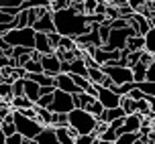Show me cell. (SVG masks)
Returning a JSON list of instances; mask_svg holds the SVG:
<instances>
[{
    "label": "cell",
    "mask_w": 155,
    "mask_h": 144,
    "mask_svg": "<svg viewBox=\"0 0 155 144\" xmlns=\"http://www.w3.org/2000/svg\"><path fill=\"white\" fill-rule=\"evenodd\" d=\"M53 23H55V30L61 37H71V39L80 37V35H84L92 29L90 14H80L71 6L53 10Z\"/></svg>",
    "instance_id": "6da1fadb"
},
{
    "label": "cell",
    "mask_w": 155,
    "mask_h": 144,
    "mask_svg": "<svg viewBox=\"0 0 155 144\" xmlns=\"http://www.w3.org/2000/svg\"><path fill=\"white\" fill-rule=\"evenodd\" d=\"M68 120H70L71 128L78 130V134H94V128L98 124V118L86 112L84 108H74L68 114Z\"/></svg>",
    "instance_id": "7a4b0ae2"
},
{
    "label": "cell",
    "mask_w": 155,
    "mask_h": 144,
    "mask_svg": "<svg viewBox=\"0 0 155 144\" xmlns=\"http://www.w3.org/2000/svg\"><path fill=\"white\" fill-rule=\"evenodd\" d=\"M12 120H15L16 132H18V134H23L25 138H31V140H33V138H37L39 132L45 128L37 118H27V116H23L18 110L12 112Z\"/></svg>",
    "instance_id": "3957f363"
},
{
    "label": "cell",
    "mask_w": 155,
    "mask_h": 144,
    "mask_svg": "<svg viewBox=\"0 0 155 144\" xmlns=\"http://www.w3.org/2000/svg\"><path fill=\"white\" fill-rule=\"evenodd\" d=\"M35 33L37 30L33 27H25V29H10L8 33L2 35V41H6L10 47H35Z\"/></svg>",
    "instance_id": "277c9868"
},
{
    "label": "cell",
    "mask_w": 155,
    "mask_h": 144,
    "mask_svg": "<svg viewBox=\"0 0 155 144\" xmlns=\"http://www.w3.org/2000/svg\"><path fill=\"white\" fill-rule=\"evenodd\" d=\"M133 35H139L133 27H127V29H112L108 41L102 45V49H106V51H120V49L127 47V39L133 37Z\"/></svg>",
    "instance_id": "5b68a950"
},
{
    "label": "cell",
    "mask_w": 155,
    "mask_h": 144,
    "mask_svg": "<svg viewBox=\"0 0 155 144\" xmlns=\"http://www.w3.org/2000/svg\"><path fill=\"white\" fill-rule=\"evenodd\" d=\"M74 108H76V106H74V93H68V91H61V89L55 87L53 102H51L49 110H51V112H63V114H70Z\"/></svg>",
    "instance_id": "8992f818"
},
{
    "label": "cell",
    "mask_w": 155,
    "mask_h": 144,
    "mask_svg": "<svg viewBox=\"0 0 155 144\" xmlns=\"http://www.w3.org/2000/svg\"><path fill=\"white\" fill-rule=\"evenodd\" d=\"M102 71L112 79L114 85H123L129 83V81H135L133 79V69L131 67H120V65H102Z\"/></svg>",
    "instance_id": "52a82bcc"
},
{
    "label": "cell",
    "mask_w": 155,
    "mask_h": 144,
    "mask_svg": "<svg viewBox=\"0 0 155 144\" xmlns=\"http://www.w3.org/2000/svg\"><path fill=\"white\" fill-rule=\"evenodd\" d=\"M98 102H100L104 108H118L120 106V98L123 95H118L116 91H112L110 87H102V85H98Z\"/></svg>",
    "instance_id": "ba28073f"
},
{
    "label": "cell",
    "mask_w": 155,
    "mask_h": 144,
    "mask_svg": "<svg viewBox=\"0 0 155 144\" xmlns=\"http://www.w3.org/2000/svg\"><path fill=\"white\" fill-rule=\"evenodd\" d=\"M141 126H143V116L141 114H124V124L116 130V134H127V132H139Z\"/></svg>",
    "instance_id": "9c48e42d"
},
{
    "label": "cell",
    "mask_w": 155,
    "mask_h": 144,
    "mask_svg": "<svg viewBox=\"0 0 155 144\" xmlns=\"http://www.w3.org/2000/svg\"><path fill=\"white\" fill-rule=\"evenodd\" d=\"M41 65H43V71L49 73L51 77H55L57 73H61V59L55 53L41 55Z\"/></svg>",
    "instance_id": "30bf717a"
},
{
    "label": "cell",
    "mask_w": 155,
    "mask_h": 144,
    "mask_svg": "<svg viewBox=\"0 0 155 144\" xmlns=\"http://www.w3.org/2000/svg\"><path fill=\"white\" fill-rule=\"evenodd\" d=\"M33 29L37 30V33H47V35H49V33H53V30H55L53 10H47V12H43V14H41L37 20H35Z\"/></svg>",
    "instance_id": "8fae6325"
},
{
    "label": "cell",
    "mask_w": 155,
    "mask_h": 144,
    "mask_svg": "<svg viewBox=\"0 0 155 144\" xmlns=\"http://www.w3.org/2000/svg\"><path fill=\"white\" fill-rule=\"evenodd\" d=\"M55 87L61 89V91H68V93H80V91H82L76 83H74V79H71L70 73H63V71L55 75Z\"/></svg>",
    "instance_id": "7c38bea8"
},
{
    "label": "cell",
    "mask_w": 155,
    "mask_h": 144,
    "mask_svg": "<svg viewBox=\"0 0 155 144\" xmlns=\"http://www.w3.org/2000/svg\"><path fill=\"white\" fill-rule=\"evenodd\" d=\"M33 49L41 55L53 53V47L49 43V35H47V33H35V47H33Z\"/></svg>",
    "instance_id": "4fadbf2b"
},
{
    "label": "cell",
    "mask_w": 155,
    "mask_h": 144,
    "mask_svg": "<svg viewBox=\"0 0 155 144\" xmlns=\"http://www.w3.org/2000/svg\"><path fill=\"white\" fill-rule=\"evenodd\" d=\"M39 144H61L59 140H57V136H55V128L53 126H45V128L39 132V136L35 138Z\"/></svg>",
    "instance_id": "5bb4252c"
},
{
    "label": "cell",
    "mask_w": 155,
    "mask_h": 144,
    "mask_svg": "<svg viewBox=\"0 0 155 144\" xmlns=\"http://www.w3.org/2000/svg\"><path fill=\"white\" fill-rule=\"evenodd\" d=\"M25 95L35 104V102L39 99V95H41V85L35 83V81L29 79V77H25Z\"/></svg>",
    "instance_id": "9a60e30c"
},
{
    "label": "cell",
    "mask_w": 155,
    "mask_h": 144,
    "mask_svg": "<svg viewBox=\"0 0 155 144\" xmlns=\"http://www.w3.org/2000/svg\"><path fill=\"white\" fill-rule=\"evenodd\" d=\"M127 49L129 51H143L145 49V37L143 35H133L127 39Z\"/></svg>",
    "instance_id": "2e32d148"
},
{
    "label": "cell",
    "mask_w": 155,
    "mask_h": 144,
    "mask_svg": "<svg viewBox=\"0 0 155 144\" xmlns=\"http://www.w3.org/2000/svg\"><path fill=\"white\" fill-rule=\"evenodd\" d=\"M133 79H135V83H141V81H145L147 79V65L145 63H135L133 65Z\"/></svg>",
    "instance_id": "e0dca14e"
},
{
    "label": "cell",
    "mask_w": 155,
    "mask_h": 144,
    "mask_svg": "<svg viewBox=\"0 0 155 144\" xmlns=\"http://www.w3.org/2000/svg\"><path fill=\"white\" fill-rule=\"evenodd\" d=\"M31 106H35V104H33L27 95H12V99H10L12 112H15V110H21V108H31Z\"/></svg>",
    "instance_id": "ac0fdd59"
},
{
    "label": "cell",
    "mask_w": 155,
    "mask_h": 144,
    "mask_svg": "<svg viewBox=\"0 0 155 144\" xmlns=\"http://www.w3.org/2000/svg\"><path fill=\"white\" fill-rule=\"evenodd\" d=\"M37 108V120L43 124V126H51V118H53V112L49 110V108Z\"/></svg>",
    "instance_id": "d6986e66"
},
{
    "label": "cell",
    "mask_w": 155,
    "mask_h": 144,
    "mask_svg": "<svg viewBox=\"0 0 155 144\" xmlns=\"http://www.w3.org/2000/svg\"><path fill=\"white\" fill-rule=\"evenodd\" d=\"M104 75H106V73L102 71V67H88V79H90V83L100 85Z\"/></svg>",
    "instance_id": "ffe728a7"
},
{
    "label": "cell",
    "mask_w": 155,
    "mask_h": 144,
    "mask_svg": "<svg viewBox=\"0 0 155 144\" xmlns=\"http://www.w3.org/2000/svg\"><path fill=\"white\" fill-rule=\"evenodd\" d=\"M51 126H53V128H65V126H70L68 114H63V112H53V118H51Z\"/></svg>",
    "instance_id": "44dd1931"
},
{
    "label": "cell",
    "mask_w": 155,
    "mask_h": 144,
    "mask_svg": "<svg viewBox=\"0 0 155 144\" xmlns=\"http://www.w3.org/2000/svg\"><path fill=\"white\" fill-rule=\"evenodd\" d=\"M120 108L124 110V114H135L137 112V102L129 95H123L120 98Z\"/></svg>",
    "instance_id": "7402d4cb"
},
{
    "label": "cell",
    "mask_w": 155,
    "mask_h": 144,
    "mask_svg": "<svg viewBox=\"0 0 155 144\" xmlns=\"http://www.w3.org/2000/svg\"><path fill=\"white\" fill-rule=\"evenodd\" d=\"M84 110H86V112H90L92 116H96V118H98V116L104 112V106H102L100 102H98V98H94L90 104H86V106H84Z\"/></svg>",
    "instance_id": "603a6c76"
},
{
    "label": "cell",
    "mask_w": 155,
    "mask_h": 144,
    "mask_svg": "<svg viewBox=\"0 0 155 144\" xmlns=\"http://www.w3.org/2000/svg\"><path fill=\"white\" fill-rule=\"evenodd\" d=\"M55 136L61 144H76V138L70 136V132H68V126L65 128H55Z\"/></svg>",
    "instance_id": "cb8c5ba5"
},
{
    "label": "cell",
    "mask_w": 155,
    "mask_h": 144,
    "mask_svg": "<svg viewBox=\"0 0 155 144\" xmlns=\"http://www.w3.org/2000/svg\"><path fill=\"white\" fill-rule=\"evenodd\" d=\"M145 51L155 55V24L147 30V35H145Z\"/></svg>",
    "instance_id": "d4e9b609"
},
{
    "label": "cell",
    "mask_w": 155,
    "mask_h": 144,
    "mask_svg": "<svg viewBox=\"0 0 155 144\" xmlns=\"http://www.w3.org/2000/svg\"><path fill=\"white\" fill-rule=\"evenodd\" d=\"M12 24H15V29H25V27H29V10H21V12L15 16Z\"/></svg>",
    "instance_id": "484cf974"
},
{
    "label": "cell",
    "mask_w": 155,
    "mask_h": 144,
    "mask_svg": "<svg viewBox=\"0 0 155 144\" xmlns=\"http://www.w3.org/2000/svg\"><path fill=\"white\" fill-rule=\"evenodd\" d=\"M12 95H15V93H12V83H8V81H0V98L10 104Z\"/></svg>",
    "instance_id": "4316f807"
},
{
    "label": "cell",
    "mask_w": 155,
    "mask_h": 144,
    "mask_svg": "<svg viewBox=\"0 0 155 144\" xmlns=\"http://www.w3.org/2000/svg\"><path fill=\"white\" fill-rule=\"evenodd\" d=\"M23 67L27 69V73H43V65L39 59H29Z\"/></svg>",
    "instance_id": "83f0119b"
},
{
    "label": "cell",
    "mask_w": 155,
    "mask_h": 144,
    "mask_svg": "<svg viewBox=\"0 0 155 144\" xmlns=\"http://www.w3.org/2000/svg\"><path fill=\"white\" fill-rule=\"evenodd\" d=\"M139 138V132H127L114 140V144H135V140Z\"/></svg>",
    "instance_id": "f1b7e54d"
},
{
    "label": "cell",
    "mask_w": 155,
    "mask_h": 144,
    "mask_svg": "<svg viewBox=\"0 0 155 144\" xmlns=\"http://www.w3.org/2000/svg\"><path fill=\"white\" fill-rule=\"evenodd\" d=\"M137 87H139L141 91H143V95H153L155 98V81H141V83H137Z\"/></svg>",
    "instance_id": "f546056e"
},
{
    "label": "cell",
    "mask_w": 155,
    "mask_h": 144,
    "mask_svg": "<svg viewBox=\"0 0 155 144\" xmlns=\"http://www.w3.org/2000/svg\"><path fill=\"white\" fill-rule=\"evenodd\" d=\"M110 20L108 18H106V20H104V23L102 24H98V33H100V39H102V45H104V43H106V41H108V37H110Z\"/></svg>",
    "instance_id": "4dcf8cb0"
},
{
    "label": "cell",
    "mask_w": 155,
    "mask_h": 144,
    "mask_svg": "<svg viewBox=\"0 0 155 144\" xmlns=\"http://www.w3.org/2000/svg\"><path fill=\"white\" fill-rule=\"evenodd\" d=\"M137 114H141V116H151V108H149V104H147V99H145V98L137 102Z\"/></svg>",
    "instance_id": "1f68e13d"
},
{
    "label": "cell",
    "mask_w": 155,
    "mask_h": 144,
    "mask_svg": "<svg viewBox=\"0 0 155 144\" xmlns=\"http://www.w3.org/2000/svg\"><path fill=\"white\" fill-rule=\"evenodd\" d=\"M51 102H53V93H45V95H39V99L35 102V106L49 108V106H51Z\"/></svg>",
    "instance_id": "d6a6232c"
},
{
    "label": "cell",
    "mask_w": 155,
    "mask_h": 144,
    "mask_svg": "<svg viewBox=\"0 0 155 144\" xmlns=\"http://www.w3.org/2000/svg\"><path fill=\"white\" fill-rule=\"evenodd\" d=\"M106 18L108 20H114V18H118L120 16V10H118V6H114V4H106Z\"/></svg>",
    "instance_id": "836d02e7"
},
{
    "label": "cell",
    "mask_w": 155,
    "mask_h": 144,
    "mask_svg": "<svg viewBox=\"0 0 155 144\" xmlns=\"http://www.w3.org/2000/svg\"><path fill=\"white\" fill-rule=\"evenodd\" d=\"M127 27H131V24H129V18H124V16L110 20V29H127Z\"/></svg>",
    "instance_id": "e575fe53"
},
{
    "label": "cell",
    "mask_w": 155,
    "mask_h": 144,
    "mask_svg": "<svg viewBox=\"0 0 155 144\" xmlns=\"http://www.w3.org/2000/svg\"><path fill=\"white\" fill-rule=\"evenodd\" d=\"M59 47H61V49H65V51H74L78 45H76V41H74L71 37H61V41H59Z\"/></svg>",
    "instance_id": "d590c367"
},
{
    "label": "cell",
    "mask_w": 155,
    "mask_h": 144,
    "mask_svg": "<svg viewBox=\"0 0 155 144\" xmlns=\"http://www.w3.org/2000/svg\"><path fill=\"white\" fill-rule=\"evenodd\" d=\"M12 93H15V95H25V77L12 81Z\"/></svg>",
    "instance_id": "8d00e7d4"
},
{
    "label": "cell",
    "mask_w": 155,
    "mask_h": 144,
    "mask_svg": "<svg viewBox=\"0 0 155 144\" xmlns=\"http://www.w3.org/2000/svg\"><path fill=\"white\" fill-rule=\"evenodd\" d=\"M74 0H51V10H61V8H70Z\"/></svg>",
    "instance_id": "74e56055"
},
{
    "label": "cell",
    "mask_w": 155,
    "mask_h": 144,
    "mask_svg": "<svg viewBox=\"0 0 155 144\" xmlns=\"http://www.w3.org/2000/svg\"><path fill=\"white\" fill-rule=\"evenodd\" d=\"M76 144H96V136L94 134H80L76 138Z\"/></svg>",
    "instance_id": "f35d334b"
},
{
    "label": "cell",
    "mask_w": 155,
    "mask_h": 144,
    "mask_svg": "<svg viewBox=\"0 0 155 144\" xmlns=\"http://www.w3.org/2000/svg\"><path fill=\"white\" fill-rule=\"evenodd\" d=\"M98 2H100V0H84L86 14H94V12H96V8H98Z\"/></svg>",
    "instance_id": "ab89813d"
},
{
    "label": "cell",
    "mask_w": 155,
    "mask_h": 144,
    "mask_svg": "<svg viewBox=\"0 0 155 144\" xmlns=\"http://www.w3.org/2000/svg\"><path fill=\"white\" fill-rule=\"evenodd\" d=\"M98 138H102V140H112V142H114L116 138H118V134H116V130H112V128L108 126V128L104 130V132H102Z\"/></svg>",
    "instance_id": "60d3db41"
},
{
    "label": "cell",
    "mask_w": 155,
    "mask_h": 144,
    "mask_svg": "<svg viewBox=\"0 0 155 144\" xmlns=\"http://www.w3.org/2000/svg\"><path fill=\"white\" fill-rule=\"evenodd\" d=\"M6 144H25V136L15 132L12 136H6Z\"/></svg>",
    "instance_id": "b9f144b4"
},
{
    "label": "cell",
    "mask_w": 155,
    "mask_h": 144,
    "mask_svg": "<svg viewBox=\"0 0 155 144\" xmlns=\"http://www.w3.org/2000/svg\"><path fill=\"white\" fill-rule=\"evenodd\" d=\"M59 41H61V35L57 33V30H53V33H49V43H51V47H53V51L59 47Z\"/></svg>",
    "instance_id": "7bdbcfd3"
},
{
    "label": "cell",
    "mask_w": 155,
    "mask_h": 144,
    "mask_svg": "<svg viewBox=\"0 0 155 144\" xmlns=\"http://www.w3.org/2000/svg\"><path fill=\"white\" fill-rule=\"evenodd\" d=\"M127 95H129V98H133L135 102H139V99H143V98H145V95H143V91H141L139 87H137V83H135V87H133V89L129 91Z\"/></svg>",
    "instance_id": "ee69618b"
},
{
    "label": "cell",
    "mask_w": 155,
    "mask_h": 144,
    "mask_svg": "<svg viewBox=\"0 0 155 144\" xmlns=\"http://www.w3.org/2000/svg\"><path fill=\"white\" fill-rule=\"evenodd\" d=\"M106 128H108V122H100V120H98L96 128H94V136L98 138V136H100V134H102V132H104Z\"/></svg>",
    "instance_id": "f6af8a7d"
},
{
    "label": "cell",
    "mask_w": 155,
    "mask_h": 144,
    "mask_svg": "<svg viewBox=\"0 0 155 144\" xmlns=\"http://www.w3.org/2000/svg\"><path fill=\"white\" fill-rule=\"evenodd\" d=\"M151 61H155V55H151L149 51H145V49H143V51H141V63H145V65H149Z\"/></svg>",
    "instance_id": "bcb514c9"
},
{
    "label": "cell",
    "mask_w": 155,
    "mask_h": 144,
    "mask_svg": "<svg viewBox=\"0 0 155 144\" xmlns=\"http://www.w3.org/2000/svg\"><path fill=\"white\" fill-rule=\"evenodd\" d=\"M147 81H155V61L147 65Z\"/></svg>",
    "instance_id": "7dc6e473"
},
{
    "label": "cell",
    "mask_w": 155,
    "mask_h": 144,
    "mask_svg": "<svg viewBox=\"0 0 155 144\" xmlns=\"http://www.w3.org/2000/svg\"><path fill=\"white\" fill-rule=\"evenodd\" d=\"M12 20H15V16H10L4 10H0V24H8V23H12Z\"/></svg>",
    "instance_id": "c3c4849f"
},
{
    "label": "cell",
    "mask_w": 155,
    "mask_h": 144,
    "mask_svg": "<svg viewBox=\"0 0 155 144\" xmlns=\"http://www.w3.org/2000/svg\"><path fill=\"white\" fill-rule=\"evenodd\" d=\"M21 2H25V0H0V8L2 6H21Z\"/></svg>",
    "instance_id": "681fc988"
},
{
    "label": "cell",
    "mask_w": 155,
    "mask_h": 144,
    "mask_svg": "<svg viewBox=\"0 0 155 144\" xmlns=\"http://www.w3.org/2000/svg\"><path fill=\"white\" fill-rule=\"evenodd\" d=\"M123 124H124V116H123V118H116V120H112V122L108 124V126H110L112 130H118L120 126H123Z\"/></svg>",
    "instance_id": "f907efd6"
},
{
    "label": "cell",
    "mask_w": 155,
    "mask_h": 144,
    "mask_svg": "<svg viewBox=\"0 0 155 144\" xmlns=\"http://www.w3.org/2000/svg\"><path fill=\"white\" fill-rule=\"evenodd\" d=\"M10 29H15V24H12V23H8V24H0V37H2L4 33H8Z\"/></svg>",
    "instance_id": "816d5d0a"
},
{
    "label": "cell",
    "mask_w": 155,
    "mask_h": 144,
    "mask_svg": "<svg viewBox=\"0 0 155 144\" xmlns=\"http://www.w3.org/2000/svg\"><path fill=\"white\" fill-rule=\"evenodd\" d=\"M96 144H114L112 140H102V138H96Z\"/></svg>",
    "instance_id": "f5cc1de1"
},
{
    "label": "cell",
    "mask_w": 155,
    "mask_h": 144,
    "mask_svg": "<svg viewBox=\"0 0 155 144\" xmlns=\"http://www.w3.org/2000/svg\"><path fill=\"white\" fill-rule=\"evenodd\" d=\"M135 144H151V142H147L145 138H137V140H135Z\"/></svg>",
    "instance_id": "db71d44e"
},
{
    "label": "cell",
    "mask_w": 155,
    "mask_h": 144,
    "mask_svg": "<svg viewBox=\"0 0 155 144\" xmlns=\"http://www.w3.org/2000/svg\"><path fill=\"white\" fill-rule=\"evenodd\" d=\"M0 144H6V136H4V132L0 130Z\"/></svg>",
    "instance_id": "11a10c76"
},
{
    "label": "cell",
    "mask_w": 155,
    "mask_h": 144,
    "mask_svg": "<svg viewBox=\"0 0 155 144\" xmlns=\"http://www.w3.org/2000/svg\"><path fill=\"white\" fill-rule=\"evenodd\" d=\"M25 144H39V142L35 140V138H33V140H31V138H25Z\"/></svg>",
    "instance_id": "9f6ffc18"
},
{
    "label": "cell",
    "mask_w": 155,
    "mask_h": 144,
    "mask_svg": "<svg viewBox=\"0 0 155 144\" xmlns=\"http://www.w3.org/2000/svg\"><path fill=\"white\" fill-rule=\"evenodd\" d=\"M102 2H106V4H110V2H112V0H102Z\"/></svg>",
    "instance_id": "6f0895ef"
},
{
    "label": "cell",
    "mask_w": 155,
    "mask_h": 144,
    "mask_svg": "<svg viewBox=\"0 0 155 144\" xmlns=\"http://www.w3.org/2000/svg\"><path fill=\"white\" fill-rule=\"evenodd\" d=\"M74 2H84V0H74Z\"/></svg>",
    "instance_id": "680465c9"
},
{
    "label": "cell",
    "mask_w": 155,
    "mask_h": 144,
    "mask_svg": "<svg viewBox=\"0 0 155 144\" xmlns=\"http://www.w3.org/2000/svg\"><path fill=\"white\" fill-rule=\"evenodd\" d=\"M153 2H155V0H153Z\"/></svg>",
    "instance_id": "91938a15"
},
{
    "label": "cell",
    "mask_w": 155,
    "mask_h": 144,
    "mask_svg": "<svg viewBox=\"0 0 155 144\" xmlns=\"http://www.w3.org/2000/svg\"><path fill=\"white\" fill-rule=\"evenodd\" d=\"M153 144H155V142H153Z\"/></svg>",
    "instance_id": "94428289"
}]
</instances>
